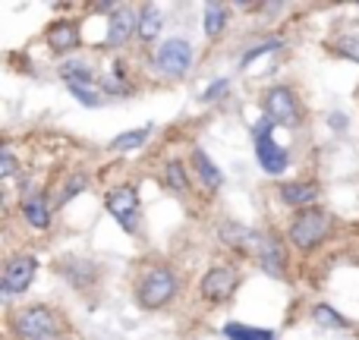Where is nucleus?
Instances as JSON below:
<instances>
[{
	"label": "nucleus",
	"instance_id": "1",
	"mask_svg": "<svg viewBox=\"0 0 359 340\" xmlns=\"http://www.w3.org/2000/svg\"><path fill=\"white\" fill-rule=\"evenodd\" d=\"M174 293H177V274L161 265L149 268L136 284V299L145 309H161V306H168L170 299H174Z\"/></svg>",
	"mask_w": 359,
	"mask_h": 340
},
{
	"label": "nucleus",
	"instance_id": "2",
	"mask_svg": "<svg viewBox=\"0 0 359 340\" xmlns=\"http://www.w3.org/2000/svg\"><path fill=\"white\" fill-rule=\"evenodd\" d=\"M331 230V217L325 215V211L318 208H303L297 217L290 221V230H287V236H290V243L297 249H316L318 243L328 236Z\"/></svg>",
	"mask_w": 359,
	"mask_h": 340
},
{
	"label": "nucleus",
	"instance_id": "3",
	"mask_svg": "<svg viewBox=\"0 0 359 340\" xmlns=\"http://www.w3.org/2000/svg\"><path fill=\"white\" fill-rule=\"evenodd\" d=\"M271 130H274V123L268 117H262L259 123H255V158H259L262 170L271 173V177H278V173L287 170L290 155H287L284 145H278L271 139Z\"/></svg>",
	"mask_w": 359,
	"mask_h": 340
},
{
	"label": "nucleus",
	"instance_id": "4",
	"mask_svg": "<svg viewBox=\"0 0 359 340\" xmlns=\"http://www.w3.org/2000/svg\"><path fill=\"white\" fill-rule=\"evenodd\" d=\"M104 205H107V211L117 217V224L126 230V233H136L139 230V211L142 208H139V196H136L133 186H117V189H111L107 198H104Z\"/></svg>",
	"mask_w": 359,
	"mask_h": 340
},
{
	"label": "nucleus",
	"instance_id": "5",
	"mask_svg": "<svg viewBox=\"0 0 359 340\" xmlns=\"http://www.w3.org/2000/svg\"><path fill=\"white\" fill-rule=\"evenodd\" d=\"M16 331L25 340H48L57 334V315L48 306H29L16 315Z\"/></svg>",
	"mask_w": 359,
	"mask_h": 340
},
{
	"label": "nucleus",
	"instance_id": "6",
	"mask_svg": "<svg viewBox=\"0 0 359 340\" xmlns=\"http://www.w3.org/2000/svg\"><path fill=\"white\" fill-rule=\"evenodd\" d=\"M265 117L271 120L274 126H290V130L299 123V104L290 88L278 86L265 95Z\"/></svg>",
	"mask_w": 359,
	"mask_h": 340
},
{
	"label": "nucleus",
	"instance_id": "7",
	"mask_svg": "<svg viewBox=\"0 0 359 340\" xmlns=\"http://www.w3.org/2000/svg\"><path fill=\"white\" fill-rule=\"evenodd\" d=\"M35 271H38L35 255H13L4 268V280H0L4 297H16V293L29 290V284L35 280Z\"/></svg>",
	"mask_w": 359,
	"mask_h": 340
},
{
	"label": "nucleus",
	"instance_id": "8",
	"mask_svg": "<svg viewBox=\"0 0 359 340\" xmlns=\"http://www.w3.org/2000/svg\"><path fill=\"white\" fill-rule=\"evenodd\" d=\"M155 63L164 76H183L186 69L192 67V44L186 41V38H168V41L158 48Z\"/></svg>",
	"mask_w": 359,
	"mask_h": 340
},
{
	"label": "nucleus",
	"instance_id": "9",
	"mask_svg": "<svg viewBox=\"0 0 359 340\" xmlns=\"http://www.w3.org/2000/svg\"><path fill=\"white\" fill-rule=\"evenodd\" d=\"M236 284H240V274L227 265H217L202 278V297L208 303H224V299L233 297Z\"/></svg>",
	"mask_w": 359,
	"mask_h": 340
},
{
	"label": "nucleus",
	"instance_id": "10",
	"mask_svg": "<svg viewBox=\"0 0 359 340\" xmlns=\"http://www.w3.org/2000/svg\"><path fill=\"white\" fill-rule=\"evenodd\" d=\"M221 240L230 243L233 249H240V252H255V255L265 246V233L249 230V227H243V224H221Z\"/></svg>",
	"mask_w": 359,
	"mask_h": 340
},
{
	"label": "nucleus",
	"instance_id": "11",
	"mask_svg": "<svg viewBox=\"0 0 359 340\" xmlns=\"http://www.w3.org/2000/svg\"><path fill=\"white\" fill-rule=\"evenodd\" d=\"M133 32H139V16H133L126 6H120L107 22V48H126Z\"/></svg>",
	"mask_w": 359,
	"mask_h": 340
},
{
	"label": "nucleus",
	"instance_id": "12",
	"mask_svg": "<svg viewBox=\"0 0 359 340\" xmlns=\"http://www.w3.org/2000/svg\"><path fill=\"white\" fill-rule=\"evenodd\" d=\"M255 259H259V265L265 268V274H271V278H284L287 255H284V246H280V240L274 233H265V246H262V252L255 255Z\"/></svg>",
	"mask_w": 359,
	"mask_h": 340
},
{
	"label": "nucleus",
	"instance_id": "13",
	"mask_svg": "<svg viewBox=\"0 0 359 340\" xmlns=\"http://www.w3.org/2000/svg\"><path fill=\"white\" fill-rule=\"evenodd\" d=\"M44 38H48V48L57 50V54H69V50L79 48V29H76L69 19H60V22H54Z\"/></svg>",
	"mask_w": 359,
	"mask_h": 340
},
{
	"label": "nucleus",
	"instance_id": "14",
	"mask_svg": "<svg viewBox=\"0 0 359 340\" xmlns=\"http://www.w3.org/2000/svg\"><path fill=\"white\" fill-rule=\"evenodd\" d=\"M22 215L35 230L50 227V208H48V198H44L41 192H25L22 196Z\"/></svg>",
	"mask_w": 359,
	"mask_h": 340
},
{
	"label": "nucleus",
	"instance_id": "15",
	"mask_svg": "<svg viewBox=\"0 0 359 340\" xmlns=\"http://www.w3.org/2000/svg\"><path fill=\"white\" fill-rule=\"evenodd\" d=\"M280 198H284V205H293V208H309L318 198V189L312 183H284Z\"/></svg>",
	"mask_w": 359,
	"mask_h": 340
},
{
	"label": "nucleus",
	"instance_id": "16",
	"mask_svg": "<svg viewBox=\"0 0 359 340\" xmlns=\"http://www.w3.org/2000/svg\"><path fill=\"white\" fill-rule=\"evenodd\" d=\"M192 164H196V173H198V179H202V186L205 189H221V183H224V177H221V170L211 164V158L205 155L202 149H196L192 151Z\"/></svg>",
	"mask_w": 359,
	"mask_h": 340
},
{
	"label": "nucleus",
	"instance_id": "17",
	"mask_svg": "<svg viewBox=\"0 0 359 340\" xmlns=\"http://www.w3.org/2000/svg\"><path fill=\"white\" fill-rule=\"evenodd\" d=\"M224 337H227V340H278L274 331L252 328V325H240V322H227V325H224Z\"/></svg>",
	"mask_w": 359,
	"mask_h": 340
},
{
	"label": "nucleus",
	"instance_id": "18",
	"mask_svg": "<svg viewBox=\"0 0 359 340\" xmlns=\"http://www.w3.org/2000/svg\"><path fill=\"white\" fill-rule=\"evenodd\" d=\"M151 136V123L149 126H142V130H130V132H123V136H117L111 142V151H136V149H142L145 145V139Z\"/></svg>",
	"mask_w": 359,
	"mask_h": 340
},
{
	"label": "nucleus",
	"instance_id": "19",
	"mask_svg": "<svg viewBox=\"0 0 359 340\" xmlns=\"http://www.w3.org/2000/svg\"><path fill=\"white\" fill-rule=\"evenodd\" d=\"M205 35L208 38H217L224 29H227V6H221V4H208L205 6Z\"/></svg>",
	"mask_w": 359,
	"mask_h": 340
},
{
	"label": "nucleus",
	"instance_id": "20",
	"mask_svg": "<svg viewBox=\"0 0 359 340\" xmlns=\"http://www.w3.org/2000/svg\"><path fill=\"white\" fill-rule=\"evenodd\" d=\"M158 32H161V13H158V6H142L139 10V38L151 41V38H158Z\"/></svg>",
	"mask_w": 359,
	"mask_h": 340
},
{
	"label": "nucleus",
	"instance_id": "21",
	"mask_svg": "<svg viewBox=\"0 0 359 340\" xmlns=\"http://www.w3.org/2000/svg\"><path fill=\"white\" fill-rule=\"evenodd\" d=\"M164 183H168V189L177 192V196H186V192H189V177H186V170L180 161H170L168 168H164Z\"/></svg>",
	"mask_w": 359,
	"mask_h": 340
},
{
	"label": "nucleus",
	"instance_id": "22",
	"mask_svg": "<svg viewBox=\"0 0 359 340\" xmlns=\"http://www.w3.org/2000/svg\"><path fill=\"white\" fill-rule=\"evenodd\" d=\"M60 73L67 79V86H95V73L86 63H63Z\"/></svg>",
	"mask_w": 359,
	"mask_h": 340
},
{
	"label": "nucleus",
	"instance_id": "23",
	"mask_svg": "<svg viewBox=\"0 0 359 340\" xmlns=\"http://www.w3.org/2000/svg\"><path fill=\"white\" fill-rule=\"evenodd\" d=\"M312 318H316V325H322V328H347V322H344V315H337L331 306H316L312 309Z\"/></svg>",
	"mask_w": 359,
	"mask_h": 340
},
{
	"label": "nucleus",
	"instance_id": "24",
	"mask_svg": "<svg viewBox=\"0 0 359 340\" xmlns=\"http://www.w3.org/2000/svg\"><path fill=\"white\" fill-rule=\"evenodd\" d=\"M86 186H88V177H86V173H76V177H69V183L63 186V192H60V198H57V202H60V205H67L69 198H73V196H79V192L86 189Z\"/></svg>",
	"mask_w": 359,
	"mask_h": 340
},
{
	"label": "nucleus",
	"instance_id": "25",
	"mask_svg": "<svg viewBox=\"0 0 359 340\" xmlns=\"http://www.w3.org/2000/svg\"><path fill=\"white\" fill-rule=\"evenodd\" d=\"M69 92H73L76 101H79V104H86V107H98L101 104V98L95 95L92 86H69Z\"/></svg>",
	"mask_w": 359,
	"mask_h": 340
},
{
	"label": "nucleus",
	"instance_id": "26",
	"mask_svg": "<svg viewBox=\"0 0 359 340\" xmlns=\"http://www.w3.org/2000/svg\"><path fill=\"white\" fill-rule=\"evenodd\" d=\"M278 48H280V41H265V44H259V48H252V50H246V54H243L240 67L246 69L249 63H252V60H259L262 54H271V50H278Z\"/></svg>",
	"mask_w": 359,
	"mask_h": 340
},
{
	"label": "nucleus",
	"instance_id": "27",
	"mask_svg": "<svg viewBox=\"0 0 359 340\" xmlns=\"http://www.w3.org/2000/svg\"><path fill=\"white\" fill-rule=\"evenodd\" d=\"M227 88H230V79H215V82H211V86L202 92V101H205V104H215V101L221 98Z\"/></svg>",
	"mask_w": 359,
	"mask_h": 340
},
{
	"label": "nucleus",
	"instance_id": "28",
	"mask_svg": "<svg viewBox=\"0 0 359 340\" xmlns=\"http://www.w3.org/2000/svg\"><path fill=\"white\" fill-rule=\"evenodd\" d=\"M13 173H16V158H13L10 145H4V149H0V177L10 179Z\"/></svg>",
	"mask_w": 359,
	"mask_h": 340
},
{
	"label": "nucleus",
	"instance_id": "29",
	"mask_svg": "<svg viewBox=\"0 0 359 340\" xmlns=\"http://www.w3.org/2000/svg\"><path fill=\"white\" fill-rule=\"evenodd\" d=\"M337 50H341L344 57H353L359 63V41H353V38H341V41H337Z\"/></svg>",
	"mask_w": 359,
	"mask_h": 340
},
{
	"label": "nucleus",
	"instance_id": "30",
	"mask_svg": "<svg viewBox=\"0 0 359 340\" xmlns=\"http://www.w3.org/2000/svg\"><path fill=\"white\" fill-rule=\"evenodd\" d=\"M331 126H334V130L341 132L344 126H347V120H344V114H331Z\"/></svg>",
	"mask_w": 359,
	"mask_h": 340
}]
</instances>
